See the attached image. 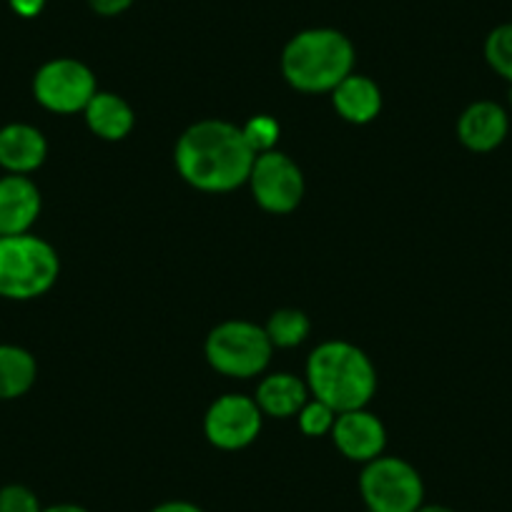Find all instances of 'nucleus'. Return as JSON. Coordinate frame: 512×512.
Segmentation results:
<instances>
[{"label":"nucleus","instance_id":"nucleus-11","mask_svg":"<svg viewBox=\"0 0 512 512\" xmlns=\"http://www.w3.org/2000/svg\"><path fill=\"white\" fill-rule=\"evenodd\" d=\"M41 214V191L28 176L8 174L0 179V236L28 234Z\"/></svg>","mask_w":512,"mask_h":512},{"label":"nucleus","instance_id":"nucleus-7","mask_svg":"<svg viewBox=\"0 0 512 512\" xmlns=\"http://www.w3.org/2000/svg\"><path fill=\"white\" fill-rule=\"evenodd\" d=\"M33 93L43 108L53 113L86 111L96 96V76L86 63L76 58H56L38 68L33 78Z\"/></svg>","mask_w":512,"mask_h":512},{"label":"nucleus","instance_id":"nucleus-17","mask_svg":"<svg viewBox=\"0 0 512 512\" xmlns=\"http://www.w3.org/2000/svg\"><path fill=\"white\" fill-rule=\"evenodd\" d=\"M36 359L16 344H0V400L23 397L36 382Z\"/></svg>","mask_w":512,"mask_h":512},{"label":"nucleus","instance_id":"nucleus-8","mask_svg":"<svg viewBox=\"0 0 512 512\" xmlns=\"http://www.w3.org/2000/svg\"><path fill=\"white\" fill-rule=\"evenodd\" d=\"M249 184L256 204L272 214H289L302 204V169L282 151H267V154L256 156Z\"/></svg>","mask_w":512,"mask_h":512},{"label":"nucleus","instance_id":"nucleus-21","mask_svg":"<svg viewBox=\"0 0 512 512\" xmlns=\"http://www.w3.org/2000/svg\"><path fill=\"white\" fill-rule=\"evenodd\" d=\"M334 422H337V412L319 400L307 402V405L299 410V427H302L304 435L309 437L327 435V432H332Z\"/></svg>","mask_w":512,"mask_h":512},{"label":"nucleus","instance_id":"nucleus-22","mask_svg":"<svg viewBox=\"0 0 512 512\" xmlns=\"http://www.w3.org/2000/svg\"><path fill=\"white\" fill-rule=\"evenodd\" d=\"M0 512H43L36 492L26 485L0 487Z\"/></svg>","mask_w":512,"mask_h":512},{"label":"nucleus","instance_id":"nucleus-6","mask_svg":"<svg viewBox=\"0 0 512 512\" xmlns=\"http://www.w3.org/2000/svg\"><path fill=\"white\" fill-rule=\"evenodd\" d=\"M359 492L369 512H417L425 505L420 472L400 457H374L359 475Z\"/></svg>","mask_w":512,"mask_h":512},{"label":"nucleus","instance_id":"nucleus-2","mask_svg":"<svg viewBox=\"0 0 512 512\" xmlns=\"http://www.w3.org/2000/svg\"><path fill=\"white\" fill-rule=\"evenodd\" d=\"M307 384L319 402L342 415L367 407L377 390V372L354 344L324 342L309 354Z\"/></svg>","mask_w":512,"mask_h":512},{"label":"nucleus","instance_id":"nucleus-23","mask_svg":"<svg viewBox=\"0 0 512 512\" xmlns=\"http://www.w3.org/2000/svg\"><path fill=\"white\" fill-rule=\"evenodd\" d=\"M88 6L98 13V16H121L128 8L134 6V0H88Z\"/></svg>","mask_w":512,"mask_h":512},{"label":"nucleus","instance_id":"nucleus-18","mask_svg":"<svg viewBox=\"0 0 512 512\" xmlns=\"http://www.w3.org/2000/svg\"><path fill=\"white\" fill-rule=\"evenodd\" d=\"M264 329H267L274 347L289 349L297 347V344H302L309 337L312 324H309V317L302 309H279V312L269 317V324Z\"/></svg>","mask_w":512,"mask_h":512},{"label":"nucleus","instance_id":"nucleus-15","mask_svg":"<svg viewBox=\"0 0 512 512\" xmlns=\"http://www.w3.org/2000/svg\"><path fill=\"white\" fill-rule=\"evenodd\" d=\"M86 123L101 139L121 141L131 134L136 116L134 108L116 93H96L86 106Z\"/></svg>","mask_w":512,"mask_h":512},{"label":"nucleus","instance_id":"nucleus-10","mask_svg":"<svg viewBox=\"0 0 512 512\" xmlns=\"http://www.w3.org/2000/svg\"><path fill=\"white\" fill-rule=\"evenodd\" d=\"M332 440L347 460L367 465L374 457L382 455L384 445H387V432L377 417L364 410H354L337 415V422L332 427Z\"/></svg>","mask_w":512,"mask_h":512},{"label":"nucleus","instance_id":"nucleus-26","mask_svg":"<svg viewBox=\"0 0 512 512\" xmlns=\"http://www.w3.org/2000/svg\"><path fill=\"white\" fill-rule=\"evenodd\" d=\"M43 512H91V510H86L83 505H73V502H61V505L43 507Z\"/></svg>","mask_w":512,"mask_h":512},{"label":"nucleus","instance_id":"nucleus-12","mask_svg":"<svg viewBox=\"0 0 512 512\" xmlns=\"http://www.w3.org/2000/svg\"><path fill=\"white\" fill-rule=\"evenodd\" d=\"M507 131H510V118L495 101H475L462 111L457 121V136L462 146L475 154L495 151L507 139Z\"/></svg>","mask_w":512,"mask_h":512},{"label":"nucleus","instance_id":"nucleus-1","mask_svg":"<svg viewBox=\"0 0 512 512\" xmlns=\"http://www.w3.org/2000/svg\"><path fill=\"white\" fill-rule=\"evenodd\" d=\"M256 154L244 139V131L229 121L194 123L176 144V169L186 184L199 191H231L246 184Z\"/></svg>","mask_w":512,"mask_h":512},{"label":"nucleus","instance_id":"nucleus-25","mask_svg":"<svg viewBox=\"0 0 512 512\" xmlns=\"http://www.w3.org/2000/svg\"><path fill=\"white\" fill-rule=\"evenodd\" d=\"M151 512H204L199 505L194 502H186V500H169V502H161L156 505Z\"/></svg>","mask_w":512,"mask_h":512},{"label":"nucleus","instance_id":"nucleus-9","mask_svg":"<svg viewBox=\"0 0 512 512\" xmlns=\"http://www.w3.org/2000/svg\"><path fill=\"white\" fill-rule=\"evenodd\" d=\"M262 415L251 397L224 395L206 412L204 432L219 450H244L262 432Z\"/></svg>","mask_w":512,"mask_h":512},{"label":"nucleus","instance_id":"nucleus-16","mask_svg":"<svg viewBox=\"0 0 512 512\" xmlns=\"http://www.w3.org/2000/svg\"><path fill=\"white\" fill-rule=\"evenodd\" d=\"M256 405L264 415L272 417H292L307 405V384L294 374H272L264 379L256 390Z\"/></svg>","mask_w":512,"mask_h":512},{"label":"nucleus","instance_id":"nucleus-4","mask_svg":"<svg viewBox=\"0 0 512 512\" xmlns=\"http://www.w3.org/2000/svg\"><path fill=\"white\" fill-rule=\"evenodd\" d=\"M61 262L48 241L33 234L0 236V297L26 302L56 284Z\"/></svg>","mask_w":512,"mask_h":512},{"label":"nucleus","instance_id":"nucleus-5","mask_svg":"<svg viewBox=\"0 0 512 512\" xmlns=\"http://www.w3.org/2000/svg\"><path fill=\"white\" fill-rule=\"evenodd\" d=\"M274 344L267 329L251 322H224L206 337V359L211 367L229 377H256L267 369Z\"/></svg>","mask_w":512,"mask_h":512},{"label":"nucleus","instance_id":"nucleus-3","mask_svg":"<svg viewBox=\"0 0 512 512\" xmlns=\"http://www.w3.org/2000/svg\"><path fill=\"white\" fill-rule=\"evenodd\" d=\"M354 68V46L334 28H309L284 46L282 73L297 91H334Z\"/></svg>","mask_w":512,"mask_h":512},{"label":"nucleus","instance_id":"nucleus-27","mask_svg":"<svg viewBox=\"0 0 512 512\" xmlns=\"http://www.w3.org/2000/svg\"><path fill=\"white\" fill-rule=\"evenodd\" d=\"M417 512H457V510H452V507H445V505H422Z\"/></svg>","mask_w":512,"mask_h":512},{"label":"nucleus","instance_id":"nucleus-14","mask_svg":"<svg viewBox=\"0 0 512 512\" xmlns=\"http://www.w3.org/2000/svg\"><path fill=\"white\" fill-rule=\"evenodd\" d=\"M332 101L339 116L349 123H357V126L374 121L377 113L382 111V91H379V86L372 78L357 76V73H349L334 88Z\"/></svg>","mask_w":512,"mask_h":512},{"label":"nucleus","instance_id":"nucleus-13","mask_svg":"<svg viewBox=\"0 0 512 512\" xmlns=\"http://www.w3.org/2000/svg\"><path fill=\"white\" fill-rule=\"evenodd\" d=\"M46 136L28 123H8L0 128V166L8 174H31L46 161Z\"/></svg>","mask_w":512,"mask_h":512},{"label":"nucleus","instance_id":"nucleus-24","mask_svg":"<svg viewBox=\"0 0 512 512\" xmlns=\"http://www.w3.org/2000/svg\"><path fill=\"white\" fill-rule=\"evenodd\" d=\"M8 6L13 8L16 16L36 18L41 16V11L46 8V0H8Z\"/></svg>","mask_w":512,"mask_h":512},{"label":"nucleus","instance_id":"nucleus-19","mask_svg":"<svg viewBox=\"0 0 512 512\" xmlns=\"http://www.w3.org/2000/svg\"><path fill=\"white\" fill-rule=\"evenodd\" d=\"M485 61L490 63L497 76L512 83V23H502L487 36L485 41Z\"/></svg>","mask_w":512,"mask_h":512},{"label":"nucleus","instance_id":"nucleus-20","mask_svg":"<svg viewBox=\"0 0 512 512\" xmlns=\"http://www.w3.org/2000/svg\"><path fill=\"white\" fill-rule=\"evenodd\" d=\"M244 131V139L249 141V146L254 149V154H267V151H274L279 141V123L274 121L272 116L262 113V116H254L241 126Z\"/></svg>","mask_w":512,"mask_h":512}]
</instances>
